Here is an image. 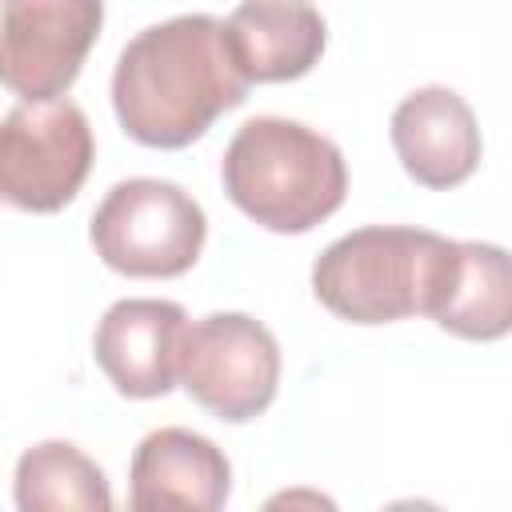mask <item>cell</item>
Returning <instances> with one entry per match:
<instances>
[{"mask_svg": "<svg viewBox=\"0 0 512 512\" xmlns=\"http://www.w3.org/2000/svg\"><path fill=\"white\" fill-rule=\"evenodd\" d=\"M224 20L184 12L136 32L112 72V108L120 128L144 148H188L216 116L248 100Z\"/></svg>", "mask_w": 512, "mask_h": 512, "instance_id": "1", "label": "cell"}, {"mask_svg": "<svg viewBox=\"0 0 512 512\" xmlns=\"http://www.w3.org/2000/svg\"><path fill=\"white\" fill-rule=\"evenodd\" d=\"M460 240L408 224H368L332 240L312 264L316 300L348 324L432 316L448 292Z\"/></svg>", "mask_w": 512, "mask_h": 512, "instance_id": "2", "label": "cell"}, {"mask_svg": "<svg viewBox=\"0 0 512 512\" xmlns=\"http://www.w3.org/2000/svg\"><path fill=\"white\" fill-rule=\"evenodd\" d=\"M220 180L252 224L280 236L312 232L348 192L340 148L324 132L284 116L244 120L224 148Z\"/></svg>", "mask_w": 512, "mask_h": 512, "instance_id": "3", "label": "cell"}, {"mask_svg": "<svg viewBox=\"0 0 512 512\" xmlns=\"http://www.w3.org/2000/svg\"><path fill=\"white\" fill-rule=\"evenodd\" d=\"M204 236V208L180 184L156 176H132L112 184L88 224L96 256L112 272L136 280L184 276L200 260Z\"/></svg>", "mask_w": 512, "mask_h": 512, "instance_id": "4", "label": "cell"}, {"mask_svg": "<svg viewBox=\"0 0 512 512\" xmlns=\"http://www.w3.org/2000/svg\"><path fill=\"white\" fill-rule=\"evenodd\" d=\"M96 160L92 124L72 100H20L0 128V192L20 212H60Z\"/></svg>", "mask_w": 512, "mask_h": 512, "instance_id": "5", "label": "cell"}, {"mask_svg": "<svg viewBox=\"0 0 512 512\" xmlns=\"http://www.w3.org/2000/svg\"><path fill=\"white\" fill-rule=\"evenodd\" d=\"M180 384L216 420H256L280 388V344L248 312H212L184 332Z\"/></svg>", "mask_w": 512, "mask_h": 512, "instance_id": "6", "label": "cell"}, {"mask_svg": "<svg viewBox=\"0 0 512 512\" xmlns=\"http://www.w3.org/2000/svg\"><path fill=\"white\" fill-rule=\"evenodd\" d=\"M104 28V0H4L0 80L20 100H60Z\"/></svg>", "mask_w": 512, "mask_h": 512, "instance_id": "7", "label": "cell"}, {"mask_svg": "<svg viewBox=\"0 0 512 512\" xmlns=\"http://www.w3.org/2000/svg\"><path fill=\"white\" fill-rule=\"evenodd\" d=\"M188 312L176 300L128 296L116 300L92 336V352L112 388L128 400L168 396L180 380V348Z\"/></svg>", "mask_w": 512, "mask_h": 512, "instance_id": "8", "label": "cell"}, {"mask_svg": "<svg viewBox=\"0 0 512 512\" xmlns=\"http://www.w3.org/2000/svg\"><path fill=\"white\" fill-rule=\"evenodd\" d=\"M400 168L424 188H456L480 164V124L468 100L444 84L404 96L388 124Z\"/></svg>", "mask_w": 512, "mask_h": 512, "instance_id": "9", "label": "cell"}, {"mask_svg": "<svg viewBox=\"0 0 512 512\" xmlns=\"http://www.w3.org/2000/svg\"><path fill=\"white\" fill-rule=\"evenodd\" d=\"M232 492L228 456L192 428L148 432L128 464V504L136 512H216Z\"/></svg>", "mask_w": 512, "mask_h": 512, "instance_id": "10", "label": "cell"}, {"mask_svg": "<svg viewBox=\"0 0 512 512\" xmlns=\"http://www.w3.org/2000/svg\"><path fill=\"white\" fill-rule=\"evenodd\" d=\"M224 32L252 84L308 76L328 44V24L308 0H244L228 12Z\"/></svg>", "mask_w": 512, "mask_h": 512, "instance_id": "11", "label": "cell"}, {"mask_svg": "<svg viewBox=\"0 0 512 512\" xmlns=\"http://www.w3.org/2000/svg\"><path fill=\"white\" fill-rule=\"evenodd\" d=\"M432 320L460 340H500L512 332V252L460 240L448 292Z\"/></svg>", "mask_w": 512, "mask_h": 512, "instance_id": "12", "label": "cell"}, {"mask_svg": "<svg viewBox=\"0 0 512 512\" xmlns=\"http://www.w3.org/2000/svg\"><path fill=\"white\" fill-rule=\"evenodd\" d=\"M16 508L48 512V508H80L108 512L112 492L92 456H84L68 440H40L16 460Z\"/></svg>", "mask_w": 512, "mask_h": 512, "instance_id": "13", "label": "cell"}]
</instances>
